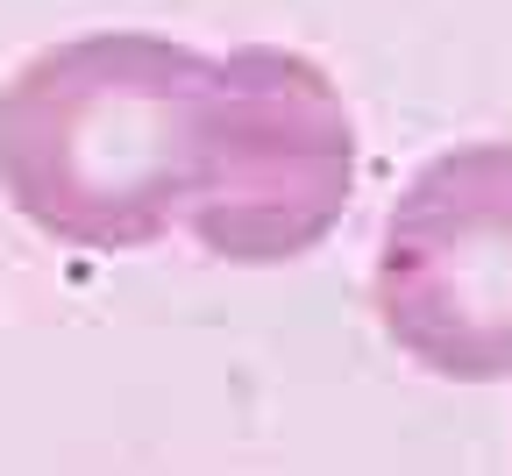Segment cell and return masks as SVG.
<instances>
[{
    "instance_id": "6da1fadb",
    "label": "cell",
    "mask_w": 512,
    "mask_h": 476,
    "mask_svg": "<svg viewBox=\"0 0 512 476\" xmlns=\"http://www.w3.org/2000/svg\"><path fill=\"white\" fill-rule=\"evenodd\" d=\"M207 50L150 29L43 43L0 86V192L64 249H150L185 221Z\"/></svg>"
},
{
    "instance_id": "7a4b0ae2",
    "label": "cell",
    "mask_w": 512,
    "mask_h": 476,
    "mask_svg": "<svg viewBox=\"0 0 512 476\" xmlns=\"http://www.w3.org/2000/svg\"><path fill=\"white\" fill-rule=\"evenodd\" d=\"M356 192V114L313 57L242 43L207 57L185 235L214 263L271 270L328 242Z\"/></svg>"
},
{
    "instance_id": "3957f363",
    "label": "cell",
    "mask_w": 512,
    "mask_h": 476,
    "mask_svg": "<svg viewBox=\"0 0 512 476\" xmlns=\"http://www.w3.org/2000/svg\"><path fill=\"white\" fill-rule=\"evenodd\" d=\"M377 320L448 384L512 377V143L427 157L377 235Z\"/></svg>"
}]
</instances>
